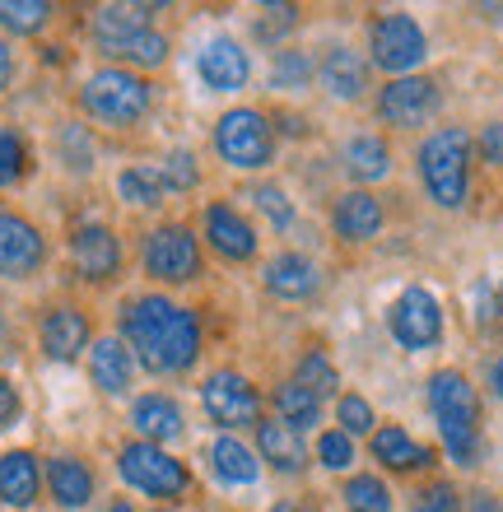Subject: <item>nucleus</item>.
Masks as SVG:
<instances>
[{
    "instance_id": "nucleus-1",
    "label": "nucleus",
    "mask_w": 503,
    "mask_h": 512,
    "mask_svg": "<svg viewBox=\"0 0 503 512\" xmlns=\"http://www.w3.org/2000/svg\"><path fill=\"white\" fill-rule=\"evenodd\" d=\"M117 336L126 340L136 368L154 373V378H182L201 364L205 350L201 312L177 303L173 294H159V289L126 298L117 312Z\"/></svg>"
},
{
    "instance_id": "nucleus-2",
    "label": "nucleus",
    "mask_w": 503,
    "mask_h": 512,
    "mask_svg": "<svg viewBox=\"0 0 503 512\" xmlns=\"http://www.w3.org/2000/svg\"><path fill=\"white\" fill-rule=\"evenodd\" d=\"M424 401H429L448 461L462 471H476L480 452H485V433H480V391L471 387V378L462 368H438L424 382Z\"/></svg>"
},
{
    "instance_id": "nucleus-3",
    "label": "nucleus",
    "mask_w": 503,
    "mask_h": 512,
    "mask_svg": "<svg viewBox=\"0 0 503 512\" xmlns=\"http://www.w3.org/2000/svg\"><path fill=\"white\" fill-rule=\"evenodd\" d=\"M471 159H476V140L466 126H438L415 149V173H420L424 196L438 210H466L471 201Z\"/></svg>"
},
{
    "instance_id": "nucleus-4",
    "label": "nucleus",
    "mask_w": 503,
    "mask_h": 512,
    "mask_svg": "<svg viewBox=\"0 0 503 512\" xmlns=\"http://www.w3.org/2000/svg\"><path fill=\"white\" fill-rule=\"evenodd\" d=\"M75 103L89 122L108 126V131H136L154 112V80L122 66H98L94 75H84Z\"/></svg>"
},
{
    "instance_id": "nucleus-5",
    "label": "nucleus",
    "mask_w": 503,
    "mask_h": 512,
    "mask_svg": "<svg viewBox=\"0 0 503 512\" xmlns=\"http://www.w3.org/2000/svg\"><path fill=\"white\" fill-rule=\"evenodd\" d=\"M117 475L126 489H136L145 499H154L159 508H168L173 499L191 494V466L182 457H173V447H154V443H131L117 447Z\"/></svg>"
},
{
    "instance_id": "nucleus-6",
    "label": "nucleus",
    "mask_w": 503,
    "mask_h": 512,
    "mask_svg": "<svg viewBox=\"0 0 503 512\" xmlns=\"http://www.w3.org/2000/svg\"><path fill=\"white\" fill-rule=\"evenodd\" d=\"M140 270H145L154 284H168V289L196 284L205 275V247H201V238H196V229L182 224V219L154 224V229L140 238Z\"/></svg>"
},
{
    "instance_id": "nucleus-7",
    "label": "nucleus",
    "mask_w": 503,
    "mask_h": 512,
    "mask_svg": "<svg viewBox=\"0 0 503 512\" xmlns=\"http://www.w3.org/2000/svg\"><path fill=\"white\" fill-rule=\"evenodd\" d=\"M429 61V33L420 28V19L406 10H382L368 24V66L382 70L387 80L401 75H420V66Z\"/></svg>"
},
{
    "instance_id": "nucleus-8",
    "label": "nucleus",
    "mask_w": 503,
    "mask_h": 512,
    "mask_svg": "<svg viewBox=\"0 0 503 512\" xmlns=\"http://www.w3.org/2000/svg\"><path fill=\"white\" fill-rule=\"evenodd\" d=\"M215 154L233 173H261L275 163V126L261 108H229L215 122Z\"/></svg>"
},
{
    "instance_id": "nucleus-9",
    "label": "nucleus",
    "mask_w": 503,
    "mask_h": 512,
    "mask_svg": "<svg viewBox=\"0 0 503 512\" xmlns=\"http://www.w3.org/2000/svg\"><path fill=\"white\" fill-rule=\"evenodd\" d=\"M443 331H448V317H443V303H438L434 289L406 284V289L387 303V336L406 354L438 350V345H443Z\"/></svg>"
},
{
    "instance_id": "nucleus-10",
    "label": "nucleus",
    "mask_w": 503,
    "mask_h": 512,
    "mask_svg": "<svg viewBox=\"0 0 503 512\" xmlns=\"http://www.w3.org/2000/svg\"><path fill=\"white\" fill-rule=\"evenodd\" d=\"M201 410H205V419L224 433L257 429L261 410H266V396H261L257 382L247 378V373H238V368H215V373H205V382H201Z\"/></svg>"
},
{
    "instance_id": "nucleus-11",
    "label": "nucleus",
    "mask_w": 503,
    "mask_h": 512,
    "mask_svg": "<svg viewBox=\"0 0 503 512\" xmlns=\"http://www.w3.org/2000/svg\"><path fill=\"white\" fill-rule=\"evenodd\" d=\"M373 112H378L382 126L392 131H420L443 112V84L434 75H401V80L378 84V98H373Z\"/></svg>"
},
{
    "instance_id": "nucleus-12",
    "label": "nucleus",
    "mask_w": 503,
    "mask_h": 512,
    "mask_svg": "<svg viewBox=\"0 0 503 512\" xmlns=\"http://www.w3.org/2000/svg\"><path fill=\"white\" fill-rule=\"evenodd\" d=\"M47 261H52L47 233L24 210L0 205V280H10V284L38 280L42 270H47Z\"/></svg>"
},
{
    "instance_id": "nucleus-13",
    "label": "nucleus",
    "mask_w": 503,
    "mask_h": 512,
    "mask_svg": "<svg viewBox=\"0 0 503 512\" xmlns=\"http://www.w3.org/2000/svg\"><path fill=\"white\" fill-rule=\"evenodd\" d=\"M66 252H70V270H75L84 284H112L126 266L122 238H117V229L103 224V219H80L66 238Z\"/></svg>"
},
{
    "instance_id": "nucleus-14",
    "label": "nucleus",
    "mask_w": 503,
    "mask_h": 512,
    "mask_svg": "<svg viewBox=\"0 0 503 512\" xmlns=\"http://www.w3.org/2000/svg\"><path fill=\"white\" fill-rule=\"evenodd\" d=\"M201 247H210V252H215L219 261H229V266H247V261H257L261 238H257V224L233 201H205Z\"/></svg>"
},
{
    "instance_id": "nucleus-15",
    "label": "nucleus",
    "mask_w": 503,
    "mask_h": 512,
    "mask_svg": "<svg viewBox=\"0 0 503 512\" xmlns=\"http://www.w3.org/2000/svg\"><path fill=\"white\" fill-rule=\"evenodd\" d=\"M94 345V322L80 303H47L38 312V350L52 364H75Z\"/></svg>"
},
{
    "instance_id": "nucleus-16",
    "label": "nucleus",
    "mask_w": 503,
    "mask_h": 512,
    "mask_svg": "<svg viewBox=\"0 0 503 512\" xmlns=\"http://www.w3.org/2000/svg\"><path fill=\"white\" fill-rule=\"evenodd\" d=\"M196 75L210 94H243L247 80H252V52L238 38L219 33L196 52Z\"/></svg>"
},
{
    "instance_id": "nucleus-17",
    "label": "nucleus",
    "mask_w": 503,
    "mask_h": 512,
    "mask_svg": "<svg viewBox=\"0 0 503 512\" xmlns=\"http://www.w3.org/2000/svg\"><path fill=\"white\" fill-rule=\"evenodd\" d=\"M382 229H387V205H382V196H373V191L350 187L331 201V233H336L345 247L373 243Z\"/></svg>"
},
{
    "instance_id": "nucleus-18",
    "label": "nucleus",
    "mask_w": 503,
    "mask_h": 512,
    "mask_svg": "<svg viewBox=\"0 0 503 512\" xmlns=\"http://www.w3.org/2000/svg\"><path fill=\"white\" fill-rule=\"evenodd\" d=\"M261 289L275 298V303H308L322 289V266H317L308 252H275L266 266H261Z\"/></svg>"
},
{
    "instance_id": "nucleus-19",
    "label": "nucleus",
    "mask_w": 503,
    "mask_h": 512,
    "mask_svg": "<svg viewBox=\"0 0 503 512\" xmlns=\"http://www.w3.org/2000/svg\"><path fill=\"white\" fill-rule=\"evenodd\" d=\"M94 47L108 56L112 66L136 70V75H150V70L168 66V56H173V38L154 24H140V28L117 33V38H108V42H94Z\"/></svg>"
},
{
    "instance_id": "nucleus-20",
    "label": "nucleus",
    "mask_w": 503,
    "mask_h": 512,
    "mask_svg": "<svg viewBox=\"0 0 503 512\" xmlns=\"http://www.w3.org/2000/svg\"><path fill=\"white\" fill-rule=\"evenodd\" d=\"M42 485H47V494H52L56 508L80 512V508L94 503L98 475H94V466H89L80 452H56V457L42 461Z\"/></svg>"
},
{
    "instance_id": "nucleus-21",
    "label": "nucleus",
    "mask_w": 503,
    "mask_h": 512,
    "mask_svg": "<svg viewBox=\"0 0 503 512\" xmlns=\"http://www.w3.org/2000/svg\"><path fill=\"white\" fill-rule=\"evenodd\" d=\"M131 429H136L140 443H154V447H173L182 433H187V415L182 405L168 396V391H145L131 401Z\"/></svg>"
},
{
    "instance_id": "nucleus-22",
    "label": "nucleus",
    "mask_w": 503,
    "mask_h": 512,
    "mask_svg": "<svg viewBox=\"0 0 503 512\" xmlns=\"http://www.w3.org/2000/svg\"><path fill=\"white\" fill-rule=\"evenodd\" d=\"M42 457L33 447H10L0 452V503L14 512H28L38 508L42 499Z\"/></svg>"
},
{
    "instance_id": "nucleus-23",
    "label": "nucleus",
    "mask_w": 503,
    "mask_h": 512,
    "mask_svg": "<svg viewBox=\"0 0 503 512\" xmlns=\"http://www.w3.org/2000/svg\"><path fill=\"white\" fill-rule=\"evenodd\" d=\"M368 457L378 461L382 471H396V475H415L434 466V452L410 429H401V424H378L368 433Z\"/></svg>"
},
{
    "instance_id": "nucleus-24",
    "label": "nucleus",
    "mask_w": 503,
    "mask_h": 512,
    "mask_svg": "<svg viewBox=\"0 0 503 512\" xmlns=\"http://www.w3.org/2000/svg\"><path fill=\"white\" fill-rule=\"evenodd\" d=\"M257 461H266L271 471H280V475L294 480V475L308 471V443H303L299 429H289L285 419L261 415V424H257Z\"/></svg>"
},
{
    "instance_id": "nucleus-25",
    "label": "nucleus",
    "mask_w": 503,
    "mask_h": 512,
    "mask_svg": "<svg viewBox=\"0 0 503 512\" xmlns=\"http://www.w3.org/2000/svg\"><path fill=\"white\" fill-rule=\"evenodd\" d=\"M317 75H322V89H327L336 103H359L368 94V56H359L354 47L336 42L322 52L317 61Z\"/></svg>"
},
{
    "instance_id": "nucleus-26",
    "label": "nucleus",
    "mask_w": 503,
    "mask_h": 512,
    "mask_svg": "<svg viewBox=\"0 0 503 512\" xmlns=\"http://www.w3.org/2000/svg\"><path fill=\"white\" fill-rule=\"evenodd\" d=\"M205 461H210V475H215L224 489H252L261 480L257 447H247L243 438H233V433H219L215 443L205 447Z\"/></svg>"
},
{
    "instance_id": "nucleus-27",
    "label": "nucleus",
    "mask_w": 503,
    "mask_h": 512,
    "mask_svg": "<svg viewBox=\"0 0 503 512\" xmlns=\"http://www.w3.org/2000/svg\"><path fill=\"white\" fill-rule=\"evenodd\" d=\"M89 382H94L103 396H126L131 382H136V359L126 350L122 336H98L89 345Z\"/></svg>"
},
{
    "instance_id": "nucleus-28",
    "label": "nucleus",
    "mask_w": 503,
    "mask_h": 512,
    "mask_svg": "<svg viewBox=\"0 0 503 512\" xmlns=\"http://www.w3.org/2000/svg\"><path fill=\"white\" fill-rule=\"evenodd\" d=\"M340 163L350 173L354 187H373V182H387L392 177V145L382 140L378 131H354L340 149Z\"/></svg>"
},
{
    "instance_id": "nucleus-29",
    "label": "nucleus",
    "mask_w": 503,
    "mask_h": 512,
    "mask_svg": "<svg viewBox=\"0 0 503 512\" xmlns=\"http://www.w3.org/2000/svg\"><path fill=\"white\" fill-rule=\"evenodd\" d=\"M112 187H117V201L131 205V210H159V205L168 201L164 177H159V168H150V163H126Z\"/></svg>"
},
{
    "instance_id": "nucleus-30",
    "label": "nucleus",
    "mask_w": 503,
    "mask_h": 512,
    "mask_svg": "<svg viewBox=\"0 0 503 512\" xmlns=\"http://www.w3.org/2000/svg\"><path fill=\"white\" fill-rule=\"evenodd\" d=\"M271 405H275V419H285L289 429H299V433L322 424V396H313V391L299 387L294 378L271 391Z\"/></svg>"
},
{
    "instance_id": "nucleus-31",
    "label": "nucleus",
    "mask_w": 503,
    "mask_h": 512,
    "mask_svg": "<svg viewBox=\"0 0 503 512\" xmlns=\"http://www.w3.org/2000/svg\"><path fill=\"white\" fill-rule=\"evenodd\" d=\"M56 159H61V168L75 177L84 173H94V163H98V140L94 131L84 122H61L56 126Z\"/></svg>"
},
{
    "instance_id": "nucleus-32",
    "label": "nucleus",
    "mask_w": 503,
    "mask_h": 512,
    "mask_svg": "<svg viewBox=\"0 0 503 512\" xmlns=\"http://www.w3.org/2000/svg\"><path fill=\"white\" fill-rule=\"evenodd\" d=\"M317 80V61L303 47H280L271 56V89L275 94H303Z\"/></svg>"
},
{
    "instance_id": "nucleus-33",
    "label": "nucleus",
    "mask_w": 503,
    "mask_h": 512,
    "mask_svg": "<svg viewBox=\"0 0 503 512\" xmlns=\"http://www.w3.org/2000/svg\"><path fill=\"white\" fill-rule=\"evenodd\" d=\"M56 5L47 0H0V28L10 38H38L42 28H52Z\"/></svg>"
},
{
    "instance_id": "nucleus-34",
    "label": "nucleus",
    "mask_w": 503,
    "mask_h": 512,
    "mask_svg": "<svg viewBox=\"0 0 503 512\" xmlns=\"http://www.w3.org/2000/svg\"><path fill=\"white\" fill-rule=\"evenodd\" d=\"M33 173V145L24 131L0 126V191H14L19 182H28Z\"/></svg>"
},
{
    "instance_id": "nucleus-35",
    "label": "nucleus",
    "mask_w": 503,
    "mask_h": 512,
    "mask_svg": "<svg viewBox=\"0 0 503 512\" xmlns=\"http://www.w3.org/2000/svg\"><path fill=\"white\" fill-rule=\"evenodd\" d=\"M294 382H299V387H308L313 396H322V401H327V396H340V368H336V359H331L327 350H317V345L299 354V364H294Z\"/></svg>"
},
{
    "instance_id": "nucleus-36",
    "label": "nucleus",
    "mask_w": 503,
    "mask_h": 512,
    "mask_svg": "<svg viewBox=\"0 0 503 512\" xmlns=\"http://www.w3.org/2000/svg\"><path fill=\"white\" fill-rule=\"evenodd\" d=\"M340 499H345V512H392V489H387V480L373 471H359L345 480V489H340Z\"/></svg>"
},
{
    "instance_id": "nucleus-37",
    "label": "nucleus",
    "mask_w": 503,
    "mask_h": 512,
    "mask_svg": "<svg viewBox=\"0 0 503 512\" xmlns=\"http://www.w3.org/2000/svg\"><path fill=\"white\" fill-rule=\"evenodd\" d=\"M247 201L257 205V215L266 219L275 233H289V229H294V196H289L280 182H257V187L247 191Z\"/></svg>"
},
{
    "instance_id": "nucleus-38",
    "label": "nucleus",
    "mask_w": 503,
    "mask_h": 512,
    "mask_svg": "<svg viewBox=\"0 0 503 512\" xmlns=\"http://www.w3.org/2000/svg\"><path fill=\"white\" fill-rule=\"evenodd\" d=\"M336 429L345 438H368L378 429V410H373V401L364 391H340L336 396Z\"/></svg>"
},
{
    "instance_id": "nucleus-39",
    "label": "nucleus",
    "mask_w": 503,
    "mask_h": 512,
    "mask_svg": "<svg viewBox=\"0 0 503 512\" xmlns=\"http://www.w3.org/2000/svg\"><path fill=\"white\" fill-rule=\"evenodd\" d=\"M466 308H471V322L480 331H499L503 326V280H476L466 289Z\"/></svg>"
},
{
    "instance_id": "nucleus-40",
    "label": "nucleus",
    "mask_w": 503,
    "mask_h": 512,
    "mask_svg": "<svg viewBox=\"0 0 503 512\" xmlns=\"http://www.w3.org/2000/svg\"><path fill=\"white\" fill-rule=\"evenodd\" d=\"M299 24H303L299 5H266V10L257 14V24H252V38L280 52V47H285V33H294Z\"/></svg>"
},
{
    "instance_id": "nucleus-41",
    "label": "nucleus",
    "mask_w": 503,
    "mask_h": 512,
    "mask_svg": "<svg viewBox=\"0 0 503 512\" xmlns=\"http://www.w3.org/2000/svg\"><path fill=\"white\" fill-rule=\"evenodd\" d=\"M159 177H164V191L187 196V191L201 187V159L191 149H168L164 163H159Z\"/></svg>"
},
{
    "instance_id": "nucleus-42",
    "label": "nucleus",
    "mask_w": 503,
    "mask_h": 512,
    "mask_svg": "<svg viewBox=\"0 0 503 512\" xmlns=\"http://www.w3.org/2000/svg\"><path fill=\"white\" fill-rule=\"evenodd\" d=\"M410 512H466V499L452 480H424L410 494Z\"/></svg>"
},
{
    "instance_id": "nucleus-43",
    "label": "nucleus",
    "mask_w": 503,
    "mask_h": 512,
    "mask_svg": "<svg viewBox=\"0 0 503 512\" xmlns=\"http://www.w3.org/2000/svg\"><path fill=\"white\" fill-rule=\"evenodd\" d=\"M317 461H322L327 471H350L354 461H359V447L340 429H322L317 433Z\"/></svg>"
},
{
    "instance_id": "nucleus-44",
    "label": "nucleus",
    "mask_w": 503,
    "mask_h": 512,
    "mask_svg": "<svg viewBox=\"0 0 503 512\" xmlns=\"http://www.w3.org/2000/svg\"><path fill=\"white\" fill-rule=\"evenodd\" d=\"M24 419V391L10 373H0V433H10Z\"/></svg>"
},
{
    "instance_id": "nucleus-45",
    "label": "nucleus",
    "mask_w": 503,
    "mask_h": 512,
    "mask_svg": "<svg viewBox=\"0 0 503 512\" xmlns=\"http://www.w3.org/2000/svg\"><path fill=\"white\" fill-rule=\"evenodd\" d=\"M476 154L485 168H494V173H503V122H485L476 135Z\"/></svg>"
},
{
    "instance_id": "nucleus-46",
    "label": "nucleus",
    "mask_w": 503,
    "mask_h": 512,
    "mask_svg": "<svg viewBox=\"0 0 503 512\" xmlns=\"http://www.w3.org/2000/svg\"><path fill=\"white\" fill-rule=\"evenodd\" d=\"M14 70H19V56H14V42L0 38V94L14 84Z\"/></svg>"
},
{
    "instance_id": "nucleus-47",
    "label": "nucleus",
    "mask_w": 503,
    "mask_h": 512,
    "mask_svg": "<svg viewBox=\"0 0 503 512\" xmlns=\"http://www.w3.org/2000/svg\"><path fill=\"white\" fill-rule=\"evenodd\" d=\"M466 512H503V499L490 489H476V494H466Z\"/></svg>"
},
{
    "instance_id": "nucleus-48",
    "label": "nucleus",
    "mask_w": 503,
    "mask_h": 512,
    "mask_svg": "<svg viewBox=\"0 0 503 512\" xmlns=\"http://www.w3.org/2000/svg\"><path fill=\"white\" fill-rule=\"evenodd\" d=\"M271 126L280 135H308V126H303L299 112H280V117H271Z\"/></svg>"
},
{
    "instance_id": "nucleus-49",
    "label": "nucleus",
    "mask_w": 503,
    "mask_h": 512,
    "mask_svg": "<svg viewBox=\"0 0 503 512\" xmlns=\"http://www.w3.org/2000/svg\"><path fill=\"white\" fill-rule=\"evenodd\" d=\"M490 387H494V396H499V401H503V354H499V359H494V364H490Z\"/></svg>"
},
{
    "instance_id": "nucleus-50",
    "label": "nucleus",
    "mask_w": 503,
    "mask_h": 512,
    "mask_svg": "<svg viewBox=\"0 0 503 512\" xmlns=\"http://www.w3.org/2000/svg\"><path fill=\"white\" fill-rule=\"evenodd\" d=\"M103 512H136V503H131V499H112Z\"/></svg>"
},
{
    "instance_id": "nucleus-51",
    "label": "nucleus",
    "mask_w": 503,
    "mask_h": 512,
    "mask_svg": "<svg viewBox=\"0 0 503 512\" xmlns=\"http://www.w3.org/2000/svg\"><path fill=\"white\" fill-rule=\"evenodd\" d=\"M271 512H294V503H275V508Z\"/></svg>"
},
{
    "instance_id": "nucleus-52",
    "label": "nucleus",
    "mask_w": 503,
    "mask_h": 512,
    "mask_svg": "<svg viewBox=\"0 0 503 512\" xmlns=\"http://www.w3.org/2000/svg\"><path fill=\"white\" fill-rule=\"evenodd\" d=\"M154 512H177V508H154Z\"/></svg>"
}]
</instances>
